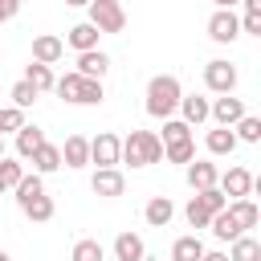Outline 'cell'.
Wrapping results in <instances>:
<instances>
[{
    "mask_svg": "<svg viewBox=\"0 0 261 261\" xmlns=\"http://www.w3.org/2000/svg\"><path fill=\"white\" fill-rule=\"evenodd\" d=\"M179 98H184V90H179V77H171V73H155L151 82H147V114L151 118H171L175 110H179Z\"/></svg>",
    "mask_w": 261,
    "mask_h": 261,
    "instance_id": "6da1fadb",
    "label": "cell"
},
{
    "mask_svg": "<svg viewBox=\"0 0 261 261\" xmlns=\"http://www.w3.org/2000/svg\"><path fill=\"white\" fill-rule=\"evenodd\" d=\"M118 163H130V167L163 163V143H159V135H155V130H130V135L122 139Z\"/></svg>",
    "mask_w": 261,
    "mask_h": 261,
    "instance_id": "7a4b0ae2",
    "label": "cell"
},
{
    "mask_svg": "<svg viewBox=\"0 0 261 261\" xmlns=\"http://www.w3.org/2000/svg\"><path fill=\"white\" fill-rule=\"evenodd\" d=\"M90 24L98 33H122L126 29V12L118 0H90Z\"/></svg>",
    "mask_w": 261,
    "mask_h": 261,
    "instance_id": "3957f363",
    "label": "cell"
},
{
    "mask_svg": "<svg viewBox=\"0 0 261 261\" xmlns=\"http://www.w3.org/2000/svg\"><path fill=\"white\" fill-rule=\"evenodd\" d=\"M118 151H122V139L114 130H98L90 139V163H98V171L106 167H118Z\"/></svg>",
    "mask_w": 261,
    "mask_h": 261,
    "instance_id": "277c9868",
    "label": "cell"
},
{
    "mask_svg": "<svg viewBox=\"0 0 261 261\" xmlns=\"http://www.w3.org/2000/svg\"><path fill=\"white\" fill-rule=\"evenodd\" d=\"M245 114H249V110H245V102H241V98H232V94H220V98H212V102H208V118H212L216 126H224V130H232Z\"/></svg>",
    "mask_w": 261,
    "mask_h": 261,
    "instance_id": "5b68a950",
    "label": "cell"
},
{
    "mask_svg": "<svg viewBox=\"0 0 261 261\" xmlns=\"http://www.w3.org/2000/svg\"><path fill=\"white\" fill-rule=\"evenodd\" d=\"M253 171L249 167H228L220 179H216V192L224 196V200H249V192H253Z\"/></svg>",
    "mask_w": 261,
    "mask_h": 261,
    "instance_id": "8992f818",
    "label": "cell"
},
{
    "mask_svg": "<svg viewBox=\"0 0 261 261\" xmlns=\"http://www.w3.org/2000/svg\"><path fill=\"white\" fill-rule=\"evenodd\" d=\"M208 37H212L216 45H232V41L241 37V16H237L232 8H216V12L208 16Z\"/></svg>",
    "mask_w": 261,
    "mask_h": 261,
    "instance_id": "52a82bcc",
    "label": "cell"
},
{
    "mask_svg": "<svg viewBox=\"0 0 261 261\" xmlns=\"http://www.w3.org/2000/svg\"><path fill=\"white\" fill-rule=\"evenodd\" d=\"M204 86H208L212 94H232V90H237V65H228L224 57H212V61L204 65Z\"/></svg>",
    "mask_w": 261,
    "mask_h": 261,
    "instance_id": "ba28073f",
    "label": "cell"
},
{
    "mask_svg": "<svg viewBox=\"0 0 261 261\" xmlns=\"http://www.w3.org/2000/svg\"><path fill=\"white\" fill-rule=\"evenodd\" d=\"M90 188H94V196H102V200H118V196L126 192V179H122L118 167H106V171H94V175H90Z\"/></svg>",
    "mask_w": 261,
    "mask_h": 261,
    "instance_id": "9c48e42d",
    "label": "cell"
},
{
    "mask_svg": "<svg viewBox=\"0 0 261 261\" xmlns=\"http://www.w3.org/2000/svg\"><path fill=\"white\" fill-rule=\"evenodd\" d=\"M184 175H188V188H192V192H208V188H216V179H220L216 163H208V159H192V163L184 167Z\"/></svg>",
    "mask_w": 261,
    "mask_h": 261,
    "instance_id": "30bf717a",
    "label": "cell"
},
{
    "mask_svg": "<svg viewBox=\"0 0 261 261\" xmlns=\"http://www.w3.org/2000/svg\"><path fill=\"white\" fill-rule=\"evenodd\" d=\"M61 53H65V41L61 37H53V33L33 37V61L37 65H49L53 69V61H61Z\"/></svg>",
    "mask_w": 261,
    "mask_h": 261,
    "instance_id": "8fae6325",
    "label": "cell"
},
{
    "mask_svg": "<svg viewBox=\"0 0 261 261\" xmlns=\"http://www.w3.org/2000/svg\"><path fill=\"white\" fill-rule=\"evenodd\" d=\"M106 69H110V57H106L102 49H90V53H77V65H73V73H77V77H90V82H102V77H106Z\"/></svg>",
    "mask_w": 261,
    "mask_h": 261,
    "instance_id": "7c38bea8",
    "label": "cell"
},
{
    "mask_svg": "<svg viewBox=\"0 0 261 261\" xmlns=\"http://www.w3.org/2000/svg\"><path fill=\"white\" fill-rule=\"evenodd\" d=\"M45 143H49V139H45V130H41L37 122H24V126L16 130V159H33Z\"/></svg>",
    "mask_w": 261,
    "mask_h": 261,
    "instance_id": "4fadbf2b",
    "label": "cell"
},
{
    "mask_svg": "<svg viewBox=\"0 0 261 261\" xmlns=\"http://www.w3.org/2000/svg\"><path fill=\"white\" fill-rule=\"evenodd\" d=\"M57 151H61V163H65V167H73V171L90 163V139H86V135H69Z\"/></svg>",
    "mask_w": 261,
    "mask_h": 261,
    "instance_id": "5bb4252c",
    "label": "cell"
},
{
    "mask_svg": "<svg viewBox=\"0 0 261 261\" xmlns=\"http://www.w3.org/2000/svg\"><path fill=\"white\" fill-rule=\"evenodd\" d=\"M20 204V212L33 220V224H45V220H53V212H57V204H53V196H24V200H16Z\"/></svg>",
    "mask_w": 261,
    "mask_h": 261,
    "instance_id": "9a60e30c",
    "label": "cell"
},
{
    "mask_svg": "<svg viewBox=\"0 0 261 261\" xmlns=\"http://www.w3.org/2000/svg\"><path fill=\"white\" fill-rule=\"evenodd\" d=\"M179 122L184 126H200V122H208V98L204 94H184L179 98Z\"/></svg>",
    "mask_w": 261,
    "mask_h": 261,
    "instance_id": "2e32d148",
    "label": "cell"
},
{
    "mask_svg": "<svg viewBox=\"0 0 261 261\" xmlns=\"http://www.w3.org/2000/svg\"><path fill=\"white\" fill-rule=\"evenodd\" d=\"M171 216H175V204H171L167 196H151V200H147V208H143V220H147L151 228H167V224H171Z\"/></svg>",
    "mask_w": 261,
    "mask_h": 261,
    "instance_id": "e0dca14e",
    "label": "cell"
},
{
    "mask_svg": "<svg viewBox=\"0 0 261 261\" xmlns=\"http://www.w3.org/2000/svg\"><path fill=\"white\" fill-rule=\"evenodd\" d=\"M228 216H232V224H237L241 232H249V228H257L261 208H257L253 200H228Z\"/></svg>",
    "mask_w": 261,
    "mask_h": 261,
    "instance_id": "ac0fdd59",
    "label": "cell"
},
{
    "mask_svg": "<svg viewBox=\"0 0 261 261\" xmlns=\"http://www.w3.org/2000/svg\"><path fill=\"white\" fill-rule=\"evenodd\" d=\"M147 249H143V237L139 232H118L114 237V261H143Z\"/></svg>",
    "mask_w": 261,
    "mask_h": 261,
    "instance_id": "d6986e66",
    "label": "cell"
},
{
    "mask_svg": "<svg viewBox=\"0 0 261 261\" xmlns=\"http://www.w3.org/2000/svg\"><path fill=\"white\" fill-rule=\"evenodd\" d=\"M98 37H102V33H98L90 20H82V24H73V29L65 33V41H69L77 53H90V49H98Z\"/></svg>",
    "mask_w": 261,
    "mask_h": 261,
    "instance_id": "ffe728a7",
    "label": "cell"
},
{
    "mask_svg": "<svg viewBox=\"0 0 261 261\" xmlns=\"http://www.w3.org/2000/svg\"><path fill=\"white\" fill-rule=\"evenodd\" d=\"M200 257H204V241H200L196 232L175 237V245H171V261H200Z\"/></svg>",
    "mask_w": 261,
    "mask_h": 261,
    "instance_id": "44dd1931",
    "label": "cell"
},
{
    "mask_svg": "<svg viewBox=\"0 0 261 261\" xmlns=\"http://www.w3.org/2000/svg\"><path fill=\"white\" fill-rule=\"evenodd\" d=\"M106 98L102 82H90V77H77V90H73V106H98Z\"/></svg>",
    "mask_w": 261,
    "mask_h": 261,
    "instance_id": "7402d4cb",
    "label": "cell"
},
{
    "mask_svg": "<svg viewBox=\"0 0 261 261\" xmlns=\"http://www.w3.org/2000/svg\"><path fill=\"white\" fill-rule=\"evenodd\" d=\"M204 147H208V155H232L237 151V139H232V130L216 126V130L204 135Z\"/></svg>",
    "mask_w": 261,
    "mask_h": 261,
    "instance_id": "603a6c76",
    "label": "cell"
},
{
    "mask_svg": "<svg viewBox=\"0 0 261 261\" xmlns=\"http://www.w3.org/2000/svg\"><path fill=\"white\" fill-rule=\"evenodd\" d=\"M29 163H33V171H37V175L57 171V167H61V151H57V143H45V147H41V151H37Z\"/></svg>",
    "mask_w": 261,
    "mask_h": 261,
    "instance_id": "cb8c5ba5",
    "label": "cell"
},
{
    "mask_svg": "<svg viewBox=\"0 0 261 261\" xmlns=\"http://www.w3.org/2000/svg\"><path fill=\"white\" fill-rule=\"evenodd\" d=\"M228 261H261V241L257 237H237L232 241V249H228Z\"/></svg>",
    "mask_w": 261,
    "mask_h": 261,
    "instance_id": "d4e9b609",
    "label": "cell"
},
{
    "mask_svg": "<svg viewBox=\"0 0 261 261\" xmlns=\"http://www.w3.org/2000/svg\"><path fill=\"white\" fill-rule=\"evenodd\" d=\"M208 228H212V237H216V241H228V245H232L237 237H245V232H241V228L232 224V216H228V208H224V212H216V216L208 220Z\"/></svg>",
    "mask_w": 261,
    "mask_h": 261,
    "instance_id": "484cf974",
    "label": "cell"
},
{
    "mask_svg": "<svg viewBox=\"0 0 261 261\" xmlns=\"http://www.w3.org/2000/svg\"><path fill=\"white\" fill-rule=\"evenodd\" d=\"M24 82H29L37 94H45V90H53V82H57V77H53V69H49V65H37V61H29V69H24Z\"/></svg>",
    "mask_w": 261,
    "mask_h": 261,
    "instance_id": "4316f807",
    "label": "cell"
},
{
    "mask_svg": "<svg viewBox=\"0 0 261 261\" xmlns=\"http://www.w3.org/2000/svg\"><path fill=\"white\" fill-rule=\"evenodd\" d=\"M232 139H237V143H261V118H257V114H245V118L232 126Z\"/></svg>",
    "mask_w": 261,
    "mask_h": 261,
    "instance_id": "83f0119b",
    "label": "cell"
},
{
    "mask_svg": "<svg viewBox=\"0 0 261 261\" xmlns=\"http://www.w3.org/2000/svg\"><path fill=\"white\" fill-rule=\"evenodd\" d=\"M20 179H24V163L4 155V159H0V188H4V192H8V188L16 192V184H20Z\"/></svg>",
    "mask_w": 261,
    "mask_h": 261,
    "instance_id": "f1b7e54d",
    "label": "cell"
},
{
    "mask_svg": "<svg viewBox=\"0 0 261 261\" xmlns=\"http://www.w3.org/2000/svg\"><path fill=\"white\" fill-rule=\"evenodd\" d=\"M163 159L167 163H192L196 159V139H188V143H171V147H163Z\"/></svg>",
    "mask_w": 261,
    "mask_h": 261,
    "instance_id": "f546056e",
    "label": "cell"
},
{
    "mask_svg": "<svg viewBox=\"0 0 261 261\" xmlns=\"http://www.w3.org/2000/svg\"><path fill=\"white\" fill-rule=\"evenodd\" d=\"M184 216H188V224H192V228H208V220H212V212H208V204H204L200 196H192V200H188Z\"/></svg>",
    "mask_w": 261,
    "mask_h": 261,
    "instance_id": "4dcf8cb0",
    "label": "cell"
},
{
    "mask_svg": "<svg viewBox=\"0 0 261 261\" xmlns=\"http://www.w3.org/2000/svg\"><path fill=\"white\" fill-rule=\"evenodd\" d=\"M69 261H106V249H102L98 241H90V237H86V241H77V245H73Z\"/></svg>",
    "mask_w": 261,
    "mask_h": 261,
    "instance_id": "1f68e13d",
    "label": "cell"
},
{
    "mask_svg": "<svg viewBox=\"0 0 261 261\" xmlns=\"http://www.w3.org/2000/svg\"><path fill=\"white\" fill-rule=\"evenodd\" d=\"M188 139H192V126H184L179 118H167V122H163V139H159L163 147H171V143H188Z\"/></svg>",
    "mask_w": 261,
    "mask_h": 261,
    "instance_id": "d6a6232c",
    "label": "cell"
},
{
    "mask_svg": "<svg viewBox=\"0 0 261 261\" xmlns=\"http://www.w3.org/2000/svg\"><path fill=\"white\" fill-rule=\"evenodd\" d=\"M24 126V110H16V106H0V139L4 135H16Z\"/></svg>",
    "mask_w": 261,
    "mask_h": 261,
    "instance_id": "836d02e7",
    "label": "cell"
},
{
    "mask_svg": "<svg viewBox=\"0 0 261 261\" xmlns=\"http://www.w3.org/2000/svg\"><path fill=\"white\" fill-rule=\"evenodd\" d=\"M241 33L261 37V0H245V20H241Z\"/></svg>",
    "mask_w": 261,
    "mask_h": 261,
    "instance_id": "e575fe53",
    "label": "cell"
},
{
    "mask_svg": "<svg viewBox=\"0 0 261 261\" xmlns=\"http://www.w3.org/2000/svg\"><path fill=\"white\" fill-rule=\"evenodd\" d=\"M8 94H12V106H16V110H29V106L37 102V90H33V86H29L24 77H20V82H16V86H12Z\"/></svg>",
    "mask_w": 261,
    "mask_h": 261,
    "instance_id": "d590c367",
    "label": "cell"
},
{
    "mask_svg": "<svg viewBox=\"0 0 261 261\" xmlns=\"http://www.w3.org/2000/svg\"><path fill=\"white\" fill-rule=\"evenodd\" d=\"M196 196H200V200H204V204H208V212H212V216H216V212H224V208H228V200H224V196H220V192H216V188H208V192H196Z\"/></svg>",
    "mask_w": 261,
    "mask_h": 261,
    "instance_id": "8d00e7d4",
    "label": "cell"
},
{
    "mask_svg": "<svg viewBox=\"0 0 261 261\" xmlns=\"http://www.w3.org/2000/svg\"><path fill=\"white\" fill-rule=\"evenodd\" d=\"M16 12H20V4H16V0H0V24H4V20H12Z\"/></svg>",
    "mask_w": 261,
    "mask_h": 261,
    "instance_id": "74e56055",
    "label": "cell"
},
{
    "mask_svg": "<svg viewBox=\"0 0 261 261\" xmlns=\"http://www.w3.org/2000/svg\"><path fill=\"white\" fill-rule=\"evenodd\" d=\"M200 261H228V253H224V249H212V253L204 249V257H200Z\"/></svg>",
    "mask_w": 261,
    "mask_h": 261,
    "instance_id": "f35d334b",
    "label": "cell"
},
{
    "mask_svg": "<svg viewBox=\"0 0 261 261\" xmlns=\"http://www.w3.org/2000/svg\"><path fill=\"white\" fill-rule=\"evenodd\" d=\"M0 261H12V257H8V253H0Z\"/></svg>",
    "mask_w": 261,
    "mask_h": 261,
    "instance_id": "ab89813d",
    "label": "cell"
},
{
    "mask_svg": "<svg viewBox=\"0 0 261 261\" xmlns=\"http://www.w3.org/2000/svg\"><path fill=\"white\" fill-rule=\"evenodd\" d=\"M0 159H4V139H0Z\"/></svg>",
    "mask_w": 261,
    "mask_h": 261,
    "instance_id": "60d3db41",
    "label": "cell"
},
{
    "mask_svg": "<svg viewBox=\"0 0 261 261\" xmlns=\"http://www.w3.org/2000/svg\"><path fill=\"white\" fill-rule=\"evenodd\" d=\"M143 261H159V257H143Z\"/></svg>",
    "mask_w": 261,
    "mask_h": 261,
    "instance_id": "b9f144b4",
    "label": "cell"
},
{
    "mask_svg": "<svg viewBox=\"0 0 261 261\" xmlns=\"http://www.w3.org/2000/svg\"><path fill=\"white\" fill-rule=\"evenodd\" d=\"M0 196H4V188H0Z\"/></svg>",
    "mask_w": 261,
    "mask_h": 261,
    "instance_id": "7bdbcfd3",
    "label": "cell"
}]
</instances>
